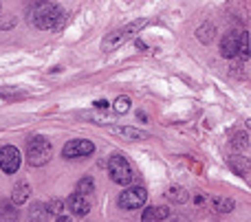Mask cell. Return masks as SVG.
Here are the masks:
<instances>
[{"mask_svg": "<svg viewBox=\"0 0 251 222\" xmlns=\"http://www.w3.org/2000/svg\"><path fill=\"white\" fill-rule=\"evenodd\" d=\"M16 24V18L13 16H7V20H0V29H11Z\"/></svg>", "mask_w": 251, "mask_h": 222, "instance_id": "23", "label": "cell"}, {"mask_svg": "<svg viewBox=\"0 0 251 222\" xmlns=\"http://www.w3.org/2000/svg\"><path fill=\"white\" fill-rule=\"evenodd\" d=\"M168 198L172 202H176V205H183V202H187L190 200V194H187V189L185 187H170L168 189Z\"/></svg>", "mask_w": 251, "mask_h": 222, "instance_id": "17", "label": "cell"}, {"mask_svg": "<svg viewBox=\"0 0 251 222\" xmlns=\"http://www.w3.org/2000/svg\"><path fill=\"white\" fill-rule=\"evenodd\" d=\"M128 110H130V97H126V95L117 97V99H115V112L126 114Z\"/></svg>", "mask_w": 251, "mask_h": 222, "instance_id": "21", "label": "cell"}, {"mask_svg": "<svg viewBox=\"0 0 251 222\" xmlns=\"http://www.w3.org/2000/svg\"><path fill=\"white\" fill-rule=\"evenodd\" d=\"M170 214H172V211L163 205L161 207H148V209L141 214V222H163V220L170 218Z\"/></svg>", "mask_w": 251, "mask_h": 222, "instance_id": "10", "label": "cell"}, {"mask_svg": "<svg viewBox=\"0 0 251 222\" xmlns=\"http://www.w3.org/2000/svg\"><path fill=\"white\" fill-rule=\"evenodd\" d=\"M137 48H141V51H146V48H148V46H146V44H143V42H141V40H137Z\"/></svg>", "mask_w": 251, "mask_h": 222, "instance_id": "26", "label": "cell"}, {"mask_svg": "<svg viewBox=\"0 0 251 222\" xmlns=\"http://www.w3.org/2000/svg\"><path fill=\"white\" fill-rule=\"evenodd\" d=\"M214 35H216V26L209 24V22H205L203 26H199V29H196V38H199L201 44H209L214 40Z\"/></svg>", "mask_w": 251, "mask_h": 222, "instance_id": "15", "label": "cell"}, {"mask_svg": "<svg viewBox=\"0 0 251 222\" xmlns=\"http://www.w3.org/2000/svg\"><path fill=\"white\" fill-rule=\"evenodd\" d=\"M29 196H31V187H29V183H18L16 187H13V192H11V205L13 207H20V205H25L26 200H29Z\"/></svg>", "mask_w": 251, "mask_h": 222, "instance_id": "11", "label": "cell"}, {"mask_svg": "<svg viewBox=\"0 0 251 222\" xmlns=\"http://www.w3.org/2000/svg\"><path fill=\"white\" fill-rule=\"evenodd\" d=\"M93 192H95V180H93L91 176H84L77 183V187H75V194H82V196H88V194H93Z\"/></svg>", "mask_w": 251, "mask_h": 222, "instance_id": "18", "label": "cell"}, {"mask_svg": "<svg viewBox=\"0 0 251 222\" xmlns=\"http://www.w3.org/2000/svg\"><path fill=\"white\" fill-rule=\"evenodd\" d=\"M55 222H73V220H71L66 214H62V216H57V218H55Z\"/></svg>", "mask_w": 251, "mask_h": 222, "instance_id": "25", "label": "cell"}, {"mask_svg": "<svg viewBox=\"0 0 251 222\" xmlns=\"http://www.w3.org/2000/svg\"><path fill=\"white\" fill-rule=\"evenodd\" d=\"M93 106H95L97 110H106V108H108V101H106V99H97Z\"/></svg>", "mask_w": 251, "mask_h": 222, "instance_id": "24", "label": "cell"}, {"mask_svg": "<svg viewBox=\"0 0 251 222\" xmlns=\"http://www.w3.org/2000/svg\"><path fill=\"white\" fill-rule=\"evenodd\" d=\"M51 156H53V145L49 139L35 134L26 141V161H29V165L42 167L51 161Z\"/></svg>", "mask_w": 251, "mask_h": 222, "instance_id": "3", "label": "cell"}, {"mask_svg": "<svg viewBox=\"0 0 251 222\" xmlns=\"http://www.w3.org/2000/svg\"><path fill=\"white\" fill-rule=\"evenodd\" d=\"M29 222H49V211L44 202H33L29 211Z\"/></svg>", "mask_w": 251, "mask_h": 222, "instance_id": "13", "label": "cell"}, {"mask_svg": "<svg viewBox=\"0 0 251 222\" xmlns=\"http://www.w3.org/2000/svg\"><path fill=\"white\" fill-rule=\"evenodd\" d=\"M0 9H2V7H0Z\"/></svg>", "mask_w": 251, "mask_h": 222, "instance_id": "28", "label": "cell"}, {"mask_svg": "<svg viewBox=\"0 0 251 222\" xmlns=\"http://www.w3.org/2000/svg\"><path fill=\"white\" fill-rule=\"evenodd\" d=\"M64 209H66V200H62V198H51V200L47 202L49 216H62Z\"/></svg>", "mask_w": 251, "mask_h": 222, "instance_id": "19", "label": "cell"}, {"mask_svg": "<svg viewBox=\"0 0 251 222\" xmlns=\"http://www.w3.org/2000/svg\"><path fill=\"white\" fill-rule=\"evenodd\" d=\"M146 24V22H130V24H126V26H122V29H115L113 33H108L104 38V42H101V48H104L106 53H110V51H117L122 44H126L130 38H132L134 33H137L141 26Z\"/></svg>", "mask_w": 251, "mask_h": 222, "instance_id": "5", "label": "cell"}, {"mask_svg": "<svg viewBox=\"0 0 251 222\" xmlns=\"http://www.w3.org/2000/svg\"><path fill=\"white\" fill-rule=\"evenodd\" d=\"M108 176H110V180L113 183H117V185H130L134 180V172H132V167H130V163H128V158L122 156V154H113V156L108 158Z\"/></svg>", "mask_w": 251, "mask_h": 222, "instance_id": "4", "label": "cell"}, {"mask_svg": "<svg viewBox=\"0 0 251 222\" xmlns=\"http://www.w3.org/2000/svg\"><path fill=\"white\" fill-rule=\"evenodd\" d=\"M95 152V143L88 139H73L62 148V156L64 158H82V156H91Z\"/></svg>", "mask_w": 251, "mask_h": 222, "instance_id": "7", "label": "cell"}, {"mask_svg": "<svg viewBox=\"0 0 251 222\" xmlns=\"http://www.w3.org/2000/svg\"><path fill=\"white\" fill-rule=\"evenodd\" d=\"M18 207H13L11 200H0V222H18Z\"/></svg>", "mask_w": 251, "mask_h": 222, "instance_id": "12", "label": "cell"}, {"mask_svg": "<svg viewBox=\"0 0 251 222\" xmlns=\"http://www.w3.org/2000/svg\"><path fill=\"white\" fill-rule=\"evenodd\" d=\"M110 130L117 132V134H122V136H126V139H134V141H139V139H150V134H148V132L137 130V128H110Z\"/></svg>", "mask_w": 251, "mask_h": 222, "instance_id": "16", "label": "cell"}, {"mask_svg": "<svg viewBox=\"0 0 251 222\" xmlns=\"http://www.w3.org/2000/svg\"><path fill=\"white\" fill-rule=\"evenodd\" d=\"M66 11L55 2H33V7H29V20L35 29L57 31L66 24Z\"/></svg>", "mask_w": 251, "mask_h": 222, "instance_id": "1", "label": "cell"}, {"mask_svg": "<svg viewBox=\"0 0 251 222\" xmlns=\"http://www.w3.org/2000/svg\"><path fill=\"white\" fill-rule=\"evenodd\" d=\"M234 148L238 150V152H247L249 150V134L247 132H238V134L234 136Z\"/></svg>", "mask_w": 251, "mask_h": 222, "instance_id": "20", "label": "cell"}, {"mask_svg": "<svg viewBox=\"0 0 251 222\" xmlns=\"http://www.w3.org/2000/svg\"><path fill=\"white\" fill-rule=\"evenodd\" d=\"M137 119H141V121H146L148 117H146V112H137Z\"/></svg>", "mask_w": 251, "mask_h": 222, "instance_id": "27", "label": "cell"}, {"mask_svg": "<svg viewBox=\"0 0 251 222\" xmlns=\"http://www.w3.org/2000/svg\"><path fill=\"white\" fill-rule=\"evenodd\" d=\"M20 150L16 148V145H4L2 150H0V170L4 172V174H16L18 170H20Z\"/></svg>", "mask_w": 251, "mask_h": 222, "instance_id": "8", "label": "cell"}, {"mask_svg": "<svg viewBox=\"0 0 251 222\" xmlns=\"http://www.w3.org/2000/svg\"><path fill=\"white\" fill-rule=\"evenodd\" d=\"M212 207H214V211H218V214H229V211H234L236 202L231 200V198H225V196H214Z\"/></svg>", "mask_w": 251, "mask_h": 222, "instance_id": "14", "label": "cell"}, {"mask_svg": "<svg viewBox=\"0 0 251 222\" xmlns=\"http://www.w3.org/2000/svg\"><path fill=\"white\" fill-rule=\"evenodd\" d=\"M229 165H231V170H234L236 174H240V176H247L249 174V167L247 165H238V156H231L229 158Z\"/></svg>", "mask_w": 251, "mask_h": 222, "instance_id": "22", "label": "cell"}, {"mask_svg": "<svg viewBox=\"0 0 251 222\" xmlns=\"http://www.w3.org/2000/svg\"><path fill=\"white\" fill-rule=\"evenodd\" d=\"M66 207H69V211L75 216H86L88 211H91V202H88V198L82 196V194H71L69 200H66Z\"/></svg>", "mask_w": 251, "mask_h": 222, "instance_id": "9", "label": "cell"}, {"mask_svg": "<svg viewBox=\"0 0 251 222\" xmlns=\"http://www.w3.org/2000/svg\"><path fill=\"white\" fill-rule=\"evenodd\" d=\"M146 200H148V192L143 187H139V185H134V187H128L126 192H122L119 207L126 211H134V209H141L146 205Z\"/></svg>", "mask_w": 251, "mask_h": 222, "instance_id": "6", "label": "cell"}, {"mask_svg": "<svg viewBox=\"0 0 251 222\" xmlns=\"http://www.w3.org/2000/svg\"><path fill=\"white\" fill-rule=\"evenodd\" d=\"M221 55L225 60H234L238 55L243 60H249V35L243 33V31H229L227 35H223Z\"/></svg>", "mask_w": 251, "mask_h": 222, "instance_id": "2", "label": "cell"}]
</instances>
